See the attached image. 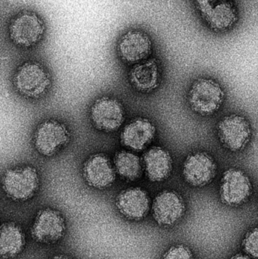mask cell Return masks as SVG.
Here are the masks:
<instances>
[{"label":"cell","mask_w":258,"mask_h":259,"mask_svg":"<svg viewBox=\"0 0 258 259\" xmlns=\"http://www.w3.org/2000/svg\"><path fill=\"white\" fill-rule=\"evenodd\" d=\"M45 26L42 18L30 11L17 15L9 25V36L14 44L21 47L36 45L43 37Z\"/></svg>","instance_id":"4"},{"label":"cell","mask_w":258,"mask_h":259,"mask_svg":"<svg viewBox=\"0 0 258 259\" xmlns=\"http://www.w3.org/2000/svg\"><path fill=\"white\" fill-rule=\"evenodd\" d=\"M116 205L120 212L127 219L142 220L149 211V197L142 189H128L118 196Z\"/></svg>","instance_id":"14"},{"label":"cell","mask_w":258,"mask_h":259,"mask_svg":"<svg viewBox=\"0 0 258 259\" xmlns=\"http://www.w3.org/2000/svg\"><path fill=\"white\" fill-rule=\"evenodd\" d=\"M159 64L153 59L138 64L130 73V80L133 86L142 91L156 89L159 85Z\"/></svg>","instance_id":"19"},{"label":"cell","mask_w":258,"mask_h":259,"mask_svg":"<svg viewBox=\"0 0 258 259\" xmlns=\"http://www.w3.org/2000/svg\"><path fill=\"white\" fill-rule=\"evenodd\" d=\"M17 90L23 95L37 98L45 94L50 85L46 70L37 62H27L18 68L15 77Z\"/></svg>","instance_id":"5"},{"label":"cell","mask_w":258,"mask_h":259,"mask_svg":"<svg viewBox=\"0 0 258 259\" xmlns=\"http://www.w3.org/2000/svg\"><path fill=\"white\" fill-rule=\"evenodd\" d=\"M230 259H253L247 255L246 254L237 253L232 256Z\"/></svg>","instance_id":"24"},{"label":"cell","mask_w":258,"mask_h":259,"mask_svg":"<svg viewBox=\"0 0 258 259\" xmlns=\"http://www.w3.org/2000/svg\"><path fill=\"white\" fill-rule=\"evenodd\" d=\"M245 254L253 259H258V227L247 232L242 242Z\"/></svg>","instance_id":"21"},{"label":"cell","mask_w":258,"mask_h":259,"mask_svg":"<svg viewBox=\"0 0 258 259\" xmlns=\"http://www.w3.org/2000/svg\"><path fill=\"white\" fill-rule=\"evenodd\" d=\"M66 230L63 216L56 210L45 208L36 216L31 228L33 240L41 243H56L63 237Z\"/></svg>","instance_id":"9"},{"label":"cell","mask_w":258,"mask_h":259,"mask_svg":"<svg viewBox=\"0 0 258 259\" xmlns=\"http://www.w3.org/2000/svg\"><path fill=\"white\" fill-rule=\"evenodd\" d=\"M51 259H73L71 257L66 256V255H56V256L53 257Z\"/></svg>","instance_id":"25"},{"label":"cell","mask_w":258,"mask_h":259,"mask_svg":"<svg viewBox=\"0 0 258 259\" xmlns=\"http://www.w3.org/2000/svg\"><path fill=\"white\" fill-rule=\"evenodd\" d=\"M200 15L212 30L219 33L230 30L239 20L237 6L233 0H224Z\"/></svg>","instance_id":"13"},{"label":"cell","mask_w":258,"mask_h":259,"mask_svg":"<svg viewBox=\"0 0 258 259\" xmlns=\"http://www.w3.org/2000/svg\"><path fill=\"white\" fill-rule=\"evenodd\" d=\"M145 169L151 181L167 179L172 170V158L168 151L162 147H153L144 157Z\"/></svg>","instance_id":"17"},{"label":"cell","mask_w":258,"mask_h":259,"mask_svg":"<svg viewBox=\"0 0 258 259\" xmlns=\"http://www.w3.org/2000/svg\"><path fill=\"white\" fill-rule=\"evenodd\" d=\"M115 165L118 173L127 179H135L141 172L139 158L131 152L118 153L115 158Z\"/></svg>","instance_id":"20"},{"label":"cell","mask_w":258,"mask_h":259,"mask_svg":"<svg viewBox=\"0 0 258 259\" xmlns=\"http://www.w3.org/2000/svg\"><path fill=\"white\" fill-rule=\"evenodd\" d=\"M91 117L98 128L113 131L124 121V110L121 103L116 100L101 98L92 106Z\"/></svg>","instance_id":"12"},{"label":"cell","mask_w":258,"mask_h":259,"mask_svg":"<svg viewBox=\"0 0 258 259\" xmlns=\"http://www.w3.org/2000/svg\"><path fill=\"white\" fill-rule=\"evenodd\" d=\"M84 175L87 182L97 188L109 187L115 180V170L107 157L95 155L91 157L84 167Z\"/></svg>","instance_id":"15"},{"label":"cell","mask_w":258,"mask_h":259,"mask_svg":"<svg viewBox=\"0 0 258 259\" xmlns=\"http://www.w3.org/2000/svg\"><path fill=\"white\" fill-rule=\"evenodd\" d=\"M218 135L222 146L233 152L244 150L251 141L252 128L242 115H227L218 122Z\"/></svg>","instance_id":"2"},{"label":"cell","mask_w":258,"mask_h":259,"mask_svg":"<svg viewBox=\"0 0 258 259\" xmlns=\"http://www.w3.org/2000/svg\"><path fill=\"white\" fill-rule=\"evenodd\" d=\"M225 100V92L216 80L199 78L195 80L188 94L191 109L201 116H209L219 110Z\"/></svg>","instance_id":"1"},{"label":"cell","mask_w":258,"mask_h":259,"mask_svg":"<svg viewBox=\"0 0 258 259\" xmlns=\"http://www.w3.org/2000/svg\"><path fill=\"white\" fill-rule=\"evenodd\" d=\"M156 127L145 118H137L126 126L123 131L122 141L135 150H141L154 138Z\"/></svg>","instance_id":"16"},{"label":"cell","mask_w":258,"mask_h":259,"mask_svg":"<svg viewBox=\"0 0 258 259\" xmlns=\"http://www.w3.org/2000/svg\"><path fill=\"white\" fill-rule=\"evenodd\" d=\"M152 44L149 36L142 30H131L124 33L118 42V52L125 62L135 63L146 59Z\"/></svg>","instance_id":"10"},{"label":"cell","mask_w":258,"mask_h":259,"mask_svg":"<svg viewBox=\"0 0 258 259\" xmlns=\"http://www.w3.org/2000/svg\"><path fill=\"white\" fill-rule=\"evenodd\" d=\"M68 131L64 124L56 121L41 124L35 134L36 149L44 155H51L68 140Z\"/></svg>","instance_id":"11"},{"label":"cell","mask_w":258,"mask_h":259,"mask_svg":"<svg viewBox=\"0 0 258 259\" xmlns=\"http://www.w3.org/2000/svg\"><path fill=\"white\" fill-rule=\"evenodd\" d=\"M162 259H195L193 252L186 245L178 244L171 246L164 254Z\"/></svg>","instance_id":"22"},{"label":"cell","mask_w":258,"mask_h":259,"mask_svg":"<svg viewBox=\"0 0 258 259\" xmlns=\"http://www.w3.org/2000/svg\"><path fill=\"white\" fill-rule=\"evenodd\" d=\"M185 212L184 199L177 192L165 190L159 193L153 202V218L160 226H174L183 219Z\"/></svg>","instance_id":"8"},{"label":"cell","mask_w":258,"mask_h":259,"mask_svg":"<svg viewBox=\"0 0 258 259\" xmlns=\"http://www.w3.org/2000/svg\"><path fill=\"white\" fill-rule=\"evenodd\" d=\"M39 178L36 169L32 167L11 169L5 174L3 189L14 200L30 199L37 190Z\"/></svg>","instance_id":"6"},{"label":"cell","mask_w":258,"mask_h":259,"mask_svg":"<svg viewBox=\"0 0 258 259\" xmlns=\"http://www.w3.org/2000/svg\"><path fill=\"white\" fill-rule=\"evenodd\" d=\"M252 192V183L243 170L232 167L223 174L220 184V197L224 205L241 206L248 202Z\"/></svg>","instance_id":"3"},{"label":"cell","mask_w":258,"mask_h":259,"mask_svg":"<svg viewBox=\"0 0 258 259\" xmlns=\"http://www.w3.org/2000/svg\"><path fill=\"white\" fill-rule=\"evenodd\" d=\"M24 245L25 235L18 225L9 222L2 225L0 252L3 258H12L19 255Z\"/></svg>","instance_id":"18"},{"label":"cell","mask_w":258,"mask_h":259,"mask_svg":"<svg viewBox=\"0 0 258 259\" xmlns=\"http://www.w3.org/2000/svg\"><path fill=\"white\" fill-rule=\"evenodd\" d=\"M217 169L216 161L210 154L194 152L188 155L183 163V178L192 187H205L213 181Z\"/></svg>","instance_id":"7"},{"label":"cell","mask_w":258,"mask_h":259,"mask_svg":"<svg viewBox=\"0 0 258 259\" xmlns=\"http://www.w3.org/2000/svg\"><path fill=\"white\" fill-rule=\"evenodd\" d=\"M224 0H195V6L200 14Z\"/></svg>","instance_id":"23"}]
</instances>
